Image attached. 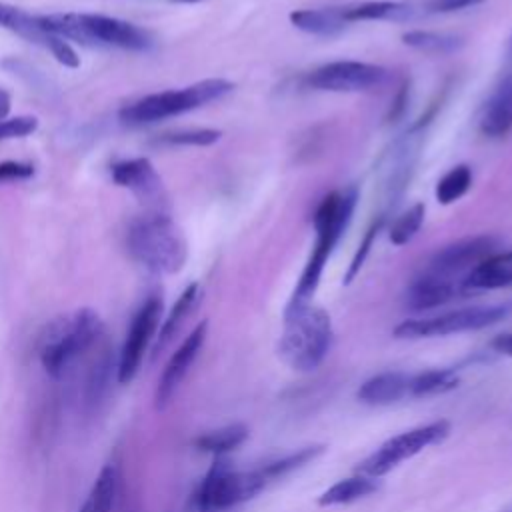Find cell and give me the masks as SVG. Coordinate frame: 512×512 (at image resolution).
Returning a JSON list of instances; mask_svg holds the SVG:
<instances>
[{
    "label": "cell",
    "instance_id": "4316f807",
    "mask_svg": "<svg viewBox=\"0 0 512 512\" xmlns=\"http://www.w3.org/2000/svg\"><path fill=\"white\" fill-rule=\"evenodd\" d=\"M458 386V376L452 368H432L410 376V396L442 394Z\"/></svg>",
    "mask_w": 512,
    "mask_h": 512
},
{
    "label": "cell",
    "instance_id": "1f68e13d",
    "mask_svg": "<svg viewBox=\"0 0 512 512\" xmlns=\"http://www.w3.org/2000/svg\"><path fill=\"white\" fill-rule=\"evenodd\" d=\"M38 128L36 116H16V118H4L0 122V142L10 138H22L32 134Z\"/></svg>",
    "mask_w": 512,
    "mask_h": 512
},
{
    "label": "cell",
    "instance_id": "44dd1931",
    "mask_svg": "<svg viewBox=\"0 0 512 512\" xmlns=\"http://www.w3.org/2000/svg\"><path fill=\"white\" fill-rule=\"evenodd\" d=\"M198 296H200V286H198V282H190V284L182 290V294L178 296V300H176L174 306L170 308L166 320H164V322L160 324V328H158L156 342H154V348H152L154 354H158L160 350H164V348L170 344V340L176 336V332L180 330V326L184 324V320L188 318V314L192 312V308L196 306Z\"/></svg>",
    "mask_w": 512,
    "mask_h": 512
},
{
    "label": "cell",
    "instance_id": "4dcf8cb0",
    "mask_svg": "<svg viewBox=\"0 0 512 512\" xmlns=\"http://www.w3.org/2000/svg\"><path fill=\"white\" fill-rule=\"evenodd\" d=\"M222 136L220 130L214 128H192V130H178V132H168L158 138L162 144L170 146H210L218 142Z\"/></svg>",
    "mask_w": 512,
    "mask_h": 512
},
{
    "label": "cell",
    "instance_id": "5b68a950",
    "mask_svg": "<svg viewBox=\"0 0 512 512\" xmlns=\"http://www.w3.org/2000/svg\"><path fill=\"white\" fill-rule=\"evenodd\" d=\"M234 84L224 78H208L196 84H190L180 90H164L148 94L120 110V120L130 126L152 124L170 116H178L190 110H196L204 104L224 98L230 94Z\"/></svg>",
    "mask_w": 512,
    "mask_h": 512
},
{
    "label": "cell",
    "instance_id": "74e56055",
    "mask_svg": "<svg viewBox=\"0 0 512 512\" xmlns=\"http://www.w3.org/2000/svg\"><path fill=\"white\" fill-rule=\"evenodd\" d=\"M508 512H512V510H508Z\"/></svg>",
    "mask_w": 512,
    "mask_h": 512
},
{
    "label": "cell",
    "instance_id": "52a82bcc",
    "mask_svg": "<svg viewBox=\"0 0 512 512\" xmlns=\"http://www.w3.org/2000/svg\"><path fill=\"white\" fill-rule=\"evenodd\" d=\"M508 314L506 306H470L458 308L436 316L426 318H410L400 322L394 328L396 338L416 340V338H434V336H448L460 334L470 330H480L486 326L496 324Z\"/></svg>",
    "mask_w": 512,
    "mask_h": 512
},
{
    "label": "cell",
    "instance_id": "ac0fdd59",
    "mask_svg": "<svg viewBox=\"0 0 512 512\" xmlns=\"http://www.w3.org/2000/svg\"><path fill=\"white\" fill-rule=\"evenodd\" d=\"M406 396H410V376L402 372L376 374L358 388V400L372 406L394 404Z\"/></svg>",
    "mask_w": 512,
    "mask_h": 512
},
{
    "label": "cell",
    "instance_id": "ffe728a7",
    "mask_svg": "<svg viewBox=\"0 0 512 512\" xmlns=\"http://www.w3.org/2000/svg\"><path fill=\"white\" fill-rule=\"evenodd\" d=\"M344 16L348 22L358 20H394L404 22L416 16V8L410 2L398 0H368L350 8H344Z\"/></svg>",
    "mask_w": 512,
    "mask_h": 512
},
{
    "label": "cell",
    "instance_id": "7c38bea8",
    "mask_svg": "<svg viewBox=\"0 0 512 512\" xmlns=\"http://www.w3.org/2000/svg\"><path fill=\"white\" fill-rule=\"evenodd\" d=\"M114 184L128 188L148 208V212H164L168 206V194L160 174L148 158H130L112 164L110 168Z\"/></svg>",
    "mask_w": 512,
    "mask_h": 512
},
{
    "label": "cell",
    "instance_id": "5bb4252c",
    "mask_svg": "<svg viewBox=\"0 0 512 512\" xmlns=\"http://www.w3.org/2000/svg\"><path fill=\"white\" fill-rule=\"evenodd\" d=\"M206 336H208V322L202 320L200 324H196L192 328V332L182 340V344L174 350V354L166 362V366L158 378V386H156V394H154V402H156L158 410H164L170 404L172 396L176 394L182 380L190 372L194 360L198 358V354L206 342Z\"/></svg>",
    "mask_w": 512,
    "mask_h": 512
},
{
    "label": "cell",
    "instance_id": "f546056e",
    "mask_svg": "<svg viewBox=\"0 0 512 512\" xmlns=\"http://www.w3.org/2000/svg\"><path fill=\"white\" fill-rule=\"evenodd\" d=\"M384 222H386V212H380V214L372 220V224L366 228V234H364V238L360 240L358 250L354 252L352 262H350V266H348V272H346V276H344V284H350V282L358 276V272H360V268L364 266V262H366L370 250H372V244H374V240H376L380 228L384 226Z\"/></svg>",
    "mask_w": 512,
    "mask_h": 512
},
{
    "label": "cell",
    "instance_id": "4fadbf2b",
    "mask_svg": "<svg viewBox=\"0 0 512 512\" xmlns=\"http://www.w3.org/2000/svg\"><path fill=\"white\" fill-rule=\"evenodd\" d=\"M80 22L88 40V46H118L124 50L144 52L152 48L154 38L148 30L104 14H80Z\"/></svg>",
    "mask_w": 512,
    "mask_h": 512
},
{
    "label": "cell",
    "instance_id": "9c48e42d",
    "mask_svg": "<svg viewBox=\"0 0 512 512\" xmlns=\"http://www.w3.org/2000/svg\"><path fill=\"white\" fill-rule=\"evenodd\" d=\"M160 318H162V298L158 294H152L136 310L128 326L124 344L120 348L118 366H116V376L120 384H130L136 378L142 366V360L146 356V350L158 334Z\"/></svg>",
    "mask_w": 512,
    "mask_h": 512
},
{
    "label": "cell",
    "instance_id": "e575fe53",
    "mask_svg": "<svg viewBox=\"0 0 512 512\" xmlns=\"http://www.w3.org/2000/svg\"><path fill=\"white\" fill-rule=\"evenodd\" d=\"M490 346H492V350H496L498 354L512 356V332L498 334V336L490 342Z\"/></svg>",
    "mask_w": 512,
    "mask_h": 512
},
{
    "label": "cell",
    "instance_id": "484cf974",
    "mask_svg": "<svg viewBox=\"0 0 512 512\" xmlns=\"http://www.w3.org/2000/svg\"><path fill=\"white\" fill-rule=\"evenodd\" d=\"M246 438H248V428L246 426L230 424V426H222V428L200 434L194 440V446L200 452L222 456L230 450H236L240 444H244Z\"/></svg>",
    "mask_w": 512,
    "mask_h": 512
},
{
    "label": "cell",
    "instance_id": "603a6c76",
    "mask_svg": "<svg viewBox=\"0 0 512 512\" xmlns=\"http://www.w3.org/2000/svg\"><path fill=\"white\" fill-rule=\"evenodd\" d=\"M0 26L34 42V44L44 46V48H48V44L54 38V34L40 28L36 16L28 14L12 4H4V2H0Z\"/></svg>",
    "mask_w": 512,
    "mask_h": 512
},
{
    "label": "cell",
    "instance_id": "7402d4cb",
    "mask_svg": "<svg viewBox=\"0 0 512 512\" xmlns=\"http://www.w3.org/2000/svg\"><path fill=\"white\" fill-rule=\"evenodd\" d=\"M378 488H380L378 478H372V476H366V474L342 478L320 494L318 504L320 506L350 504V502H356L360 498H366V496L374 494Z\"/></svg>",
    "mask_w": 512,
    "mask_h": 512
},
{
    "label": "cell",
    "instance_id": "6da1fadb",
    "mask_svg": "<svg viewBox=\"0 0 512 512\" xmlns=\"http://www.w3.org/2000/svg\"><path fill=\"white\" fill-rule=\"evenodd\" d=\"M356 202H358L356 186H346V188L334 190L320 200V204L314 212L316 242H314L312 252L306 260V266L298 278V284L290 296L288 306L308 304L310 298L314 296V292L320 284L324 266L352 220Z\"/></svg>",
    "mask_w": 512,
    "mask_h": 512
},
{
    "label": "cell",
    "instance_id": "9a60e30c",
    "mask_svg": "<svg viewBox=\"0 0 512 512\" xmlns=\"http://www.w3.org/2000/svg\"><path fill=\"white\" fill-rule=\"evenodd\" d=\"M462 294H468L462 286V278H448L426 270L408 286L404 300L410 310L422 312L442 306Z\"/></svg>",
    "mask_w": 512,
    "mask_h": 512
},
{
    "label": "cell",
    "instance_id": "83f0119b",
    "mask_svg": "<svg viewBox=\"0 0 512 512\" xmlns=\"http://www.w3.org/2000/svg\"><path fill=\"white\" fill-rule=\"evenodd\" d=\"M472 186V170L466 164L452 166L434 188V196L440 204H452L460 200Z\"/></svg>",
    "mask_w": 512,
    "mask_h": 512
},
{
    "label": "cell",
    "instance_id": "7a4b0ae2",
    "mask_svg": "<svg viewBox=\"0 0 512 512\" xmlns=\"http://www.w3.org/2000/svg\"><path fill=\"white\" fill-rule=\"evenodd\" d=\"M104 336V322L92 308H78L54 318L38 342V356L44 372L60 378L80 356L94 348Z\"/></svg>",
    "mask_w": 512,
    "mask_h": 512
},
{
    "label": "cell",
    "instance_id": "d6a6232c",
    "mask_svg": "<svg viewBox=\"0 0 512 512\" xmlns=\"http://www.w3.org/2000/svg\"><path fill=\"white\" fill-rule=\"evenodd\" d=\"M484 0H424L422 10L430 14H448L458 12L464 8H472L476 4H482Z\"/></svg>",
    "mask_w": 512,
    "mask_h": 512
},
{
    "label": "cell",
    "instance_id": "2e32d148",
    "mask_svg": "<svg viewBox=\"0 0 512 512\" xmlns=\"http://www.w3.org/2000/svg\"><path fill=\"white\" fill-rule=\"evenodd\" d=\"M512 130V74L502 78L480 116V132L488 138L506 136Z\"/></svg>",
    "mask_w": 512,
    "mask_h": 512
},
{
    "label": "cell",
    "instance_id": "ba28073f",
    "mask_svg": "<svg viewBox=\"0 0 512 512\" xmlns=\"http://www.w3.org/2000/svg\"><path fill=\"white\" fill-rule=\"evenodd\" d=\"M448 432H450V424L446 420L428 422V424L410 428L406 432H400L390 440H386L380 448H376L358 466V472L372 478H380L390 470H394L396 466H400L404 460H410L416 454H420L424 448L444 440Z\"/></svg>",
    "mask_w": 512,
    "mask_h": 512
},
{
    "label": "cell",
    "instance_id": "277c9868",
    "mask_svg": "<svg viewBox=\"0 0 512 512\" xmlns=\"http://www.w3.org/2000/svg\"><path fill=\"white\" fill-rule=\"evenodd\" d=\"M332 320L324 308L314 304L286 306L280 336V358L298 372L316 370L332 346Z\"/></svg>",
    "mask_w": 512,
    "mask_h": 512
},
{
    "label": "cell",
    "instance_id": "8d00e7d4",
    "mask_svg": "<svg viewBox=\"0 0 512 512\" xmlns=\"http://www.w3.org/2000/svg\"><path fill=\"white\" fill-rule=\"evenodd\" d=\"M170 2H176V4H198V2H204V0H170Z\"/></svg>",
    "mask_w": 512,
    "mask_h": 512
},
{
    "label": "cell",
    "instance_id": "8992f818",
    "mask_svg": "<svg viewBox=\"0 0 512 512\" xmlns=\"http://www.w3.org/2000/svg\"><path fill=\"white\" fill-rule=\"evenodd\" d=\"M270 480L262 466L252 470H234L228 462L216 460L190 498V512H224L234 508L258 492H262Z\"/></svg>",
    "mask_w": 512,
    "mask_h": 512
},
{
    "label": "cell",
    "instance_id": "30bf717a",
    "mask_svg": "<svg viewBox=\"0 0 512 512\" xmlns=\"http://www.w3.org/2000/svg\"><path fill=\"white\" fill-rule=\"evenodd\" d=\"M388 70L380 64L360 60H334L314 68L306 84L318 92H368L388 80Z\"/></svg>",
    "mask_w": 512,
    "mask_h": 512
},
{
    "label": "cell",
    "instance_id": "e0dca14e",
    "mask_svg": "<svg viewBox=\"0 0 512 512\" xmlns=\"http://www.w3.org/2000/svg\"><path fill=\"white\" fill-rule=\"evenodd\" d=\"M462 286L466 292L512 286V250L494 252L484 258L462 278Z\"/></svg>",
    "mask_w": 512,
    "mask_h": 512
},
{
    "label": "cell",
    "instance_id": "f1b7e54d",
    "mask_svg": "<svg viewBox=\"0 0 512 512\" xmlns=\"http://www.w3.org/2000/svg\"><path fill=\"white\" fill-rule=\"evenodd\" d=\"M424 214H426V206L422 202L412 204L406 212H402L400 216L394 218V222L388 228V238L394 246H404L408 244L418 230L424 224Z\"/></svg>",
    "mask_w": 512,
    "mask_h": 512
},
{
    "label": "cell",
    "instance_id": "d4e9b609",
    "mask_svg": "<svg viewBox=\"0 0 512 512\" xmlns=\"http://www.w3.org/2000/svg\"><path fill=\"white\" fill-rule=\"evenodd\" d=\"M402 42L426 54H452L464 46L460 36L436 30H408L402 34Z\"/></svg>",
    "mask_w": 512,
    "mask_h": 512
},
{
    "label": "cell",
    "instance_id": "3957f363",
    "mask_svg": "<svg viewBox=\"0 0 512 512\" xmlns=\"http://www.w3.org/2000/svg\"><path fill=\"white\" fill-rule=\"evenodd\" d=\"M126 246L138 264L156 274H176L188 258L184 232L166 212L134 218L126 232Z\"/></svg>",
    "mask_w": 512,
    "mask_h": 512
},
{
    "label": "cell",
    "instance_id": "cb8c5ba5",
    "mask_svg": "<svg viewBox=\"0 0 512 512\" xmlns=\"http://www.w3.org/2000/svg\"><path fill=\"white\" fill-rule=\"evenodd\" d=\"M116 488H118V472L112 464H106L94 478V484L78 512H112L114 500H116Z\"/></svg>",
    "mask_w": 512,
    "mask_h": 512
},
{
    "label": "cell",
    "instance_id": "d590c367",
    "mask_svg": "<svg viewBox=\"0 0 512 512\" xmlns=\"http://www.w3.org/2000/svg\"><path fill=\"white\" fill-rule=\"evenodd\" d=\"M10 112V94L0 88V122L8 116Z\"/></svg>",
    "mask_w": 512,
    "mask_h": 512
},
{
    "label": "cell",
    "instance_id": "8fae6325",
    "mask_svg": "<svg viewBox=\"0 0 512 512\" xmlns=\"http://www.w3.org/2000/svg\"><path fill=\"white\" fill-rule=\"evenodd\" d=\"M498 238L492 234H478V236H468L460 238L456 242H450L442 248H438L430 262H428V272L456 278V276H466L476 264H480L484 258L490 254L498 252Z\"/></svg>",
    "mask_w": 512,
    "mask_h": 512
},
{
    "label": "cell",
    "instance_id": "d6986e66",
    "mask_svg": "<svg viewBox=\"0 0 512 512\" xmlns=\"http://www.w3.org/2000/svg\"><path fill=\"white\" fill-rule=\"evenodd\" d=\"M290 22L294 28L322 38L338 36L348 20L344 16V8H304L290 12Z\"/></svg>",
    "mask_w": 512,
    "mask_h": 512
},
{
    "label": "cell",
    "instance_id": "836d02e7",
    "mask_svg": "<svg viewBox=\"0 0 512 512\" xmlns=\"http://www.w3.org/2000/svg\"><path fill=\"white\" fill-rule=\"evenodd\" d=\"M30 176H34V166L28 162H16V160L0 162V184L12 182V180H26Z\"/></svg>",
    "mask_w": 512,
    "mask_h": 512
}]
</instances>
